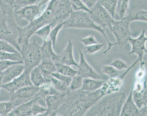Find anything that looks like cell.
<instances>
[{"mask_svg": "<svg viewBox=\"0 0 147 116\" xmlns=\"http://www.w3.org/2000/svg\"><path fill=\"white\" fill-rule=\"evenodd\" d=\"M47 6L53 13L56 24L64 22L72 12L69 0H50Z\"/></svg>", "mask_w": 147, "mask_h": 116, "instance_id": "cell-9", "label": "cell"}, {"mask_svg": "<svg viewBox=\"0 0 147 116\" xmlns=\"http://www.w3.org/2000/svg\"><path fill=\"white\" fill-rule=\"evenodd\" d=\"M130 22L126 16L119 20H114L109 26L111 33L115 37V43H111V49L113 46L118 45L121 48L127 43L128 39L132 37V32L130 29Z\"/></svg>", "mask_w": 147, "mask_h": 116, "instance_id": "cell-6", "label": "cell"}, {"mask_svg": "<svg viewBox=\"0 0 147 116\" xmlns=\"http://www.w3.org/2000/svg\"><path fill=\"white\" fill-rule=\"evenodd\" d=\"M138 63V60H136L133 64L129 66L128 69H126L125 72H123L122 74H120L118 77H114V78H109L108 80L105 81L103 85H102L100 89V92L103 94V96H107V95H110V94H116V93L119 92L122 85H123V80L125 76L127 75V74L130 72V70H131Z\"/></svg>", "mask_w": 147, "mask_h": 116, "instance_id": "cell-10", "label": "cell"}, {"mask_svg": "<svg viewBox=\"0 0 147 116\" xmlns=\"http://www.w3.org/2000/svg\"><path fill=\"white\" fill-rule=\"evenodd\" d=\"M18 105L13 100L0 102V115L7 116Z\"/></svg>", "mask_w": 147, "mask_h": 116, "instance_id": "cell-30", "label": "cell"}, {"mask_svg": "<svg viewBox=\"0 0 147 116\" xmlns=\"http://www.w3.org/2000/svg\"><path fill=\"white\" fill-rule=\"evenodd\" d=\"M29 77L31 84L36 87L40 86L42 83L47 81L44 75L42 74V72H41L38 66H36L30 71Z\"/></svg>", "mask_w": 147, "mask_h": 116, "instance_id": "cell-24", "label": "cell"}, {"mask_svg": "<svg viewBox=\"0 0 147 116\" xmlns=\"http://www.w3.org/2000/svg\"><path fill=\"white\" fill-rule=\"evenodd\" d=\"M103 97L100 90L95 92L82 90L68 91L64 102L57 110L56 116H83Z\"/></svg>", "mask_w": 147, "mask_h": 116, "instance_id": "cell-1", "label": "cell"}, {"mask_svg": "<svg viewBox=\"0 0 147 116\" xmlns=\"http://www.w3.org/2000/svg\"><path fill=\"white\" fill-rule=\"evenodd\" d=\"M55 64V68H56V72L69 77H74L77 75V69H74L73 66H69V65L63 64L61 63L56 62Z\"/></svg>", "mask_w": 147, "mask_h": 116, "instance_id": "cell-26", "label": "cell"}, {"mask_svg": "<svg viewBox=\"0 0 147 116\" xmlns=\"http://www.w3.org/2000/svg\"><path fill=\"white\" fill-rule=\"evenodd\" d=\"M39 88V92H38V96H40L42 99H44L45 96H49V95H54V94H58V93L53 85H52L50 81H46L42 83Z\"/></svg>", "mask_w": 147, "mask_h": 116, "instance_id": "cell-25", "label": "cell"}, {"mask_svg": "<svg viewBox=\"0 0 147 116\" xmlns=\"http://www.w3.org/2000/svg\"><path fill=\"white\" fill-rule=\"evenodd\" d=\"M22 61L20 53H9L6 51H0V61Z\"/></svg>", "mask_w": 147, "mask_h": 116, "instance_id": "cell-35", "label": "cell"}, {"mask_svg": "<svg viewBox=\"0 0 147 116\" xmlns=\"http://www.w3.org/2000/svg\"><path fill=\"white\" fill-rule=\"evenodd\" d=\"M42 58H47L53 61L54 62H58V54L54 51V47L52 45L50 40L44 41L42 45L40 46Z\"/></svg>", "mask_w": 147, "mask_h": 116, "instance_id": "cell-22", "label": "cell"}, {"mask_svg": "<svg viewBox=\"0 0 147 116\" xmlns=\"http://www.w3.org/2000/svg\"><path fill=\"white\" fill-rule=\"evenodd\" d=\"M125 99L124 92L103 96L91 107L86 116H119Z\"/></svg>", "mask_w": 147, "mask_h": 116, "instance_id": "cell-2", "label": "cell"}, {"mask_svg": "<svg viewBox=\"0 0 147 116\" xmlns=\"http://www.w3.org/2000/svg\"><path fill=\"white\" fill-rule=\"evenodd\" d=\"M52 77H55L57 80H60L62 83H65L66 85H67L68 86L71 83V77H69V76H65L63 75H61V74L58 73V72H54V73L52 74Z\"/></svg>", "mask_w": 147, "mask_h": 116, "instance_id": "cell-42", "label": "cell"}, {"mask_svg": "<svg viewBox=\"0 0 147 116\" xmlns=\"http://www.w3.org/2000/svg\"><path fill=\"white\" fill-rule=\"evenodd\" d=\"M24 71H25V67L23 63H18L9 66L1 75L2 83L3 84H5L12 81L15 78L20 76Z\"/></svg>", "mask_w": 147, "mask_h": 116, "instance_id": "cell-17", "label": "cell"}, {"mask_svg": "<svg viewBox=\"0 0 147 116\" xmlns=\"http://www.w3.org/2000/svg\"><path fill=\"white\" fill-rule=\"evenodd\" d=\"M58 62L71 66H78V63L76 61L74 56V43L71 39H69L63 51L58 54Z\"/></svg>", "mask_w": 147, "mask_h": 116, "instance_id": "cell-16", "label": "cell"}, {"mask_svg": "<svg viewBox=\"0 0 147 116\" xmlns=\"http://www.w3.org/2000/svg\"><path fill=\"white\" fill-rule=\"evenodd\" d=\"M2 85H3V83H2V77L0 75V89L2 88Z\"/></svg>", "mask_w": 147, "mask_h": 116, "instance_id": "cell-45", "label": "cell"}, {"mask_svg": "<svg viewBox=\"0 0 147 116\" xmlns=\"http://www.w3.org/2000/svg\"><path fill=\"white\" fill-rule=\"evenodd\" d=\"M80 52V62L78 64L77 69V75L80 76L82 78H93L103 80V77L100 75H99L93 68L92 67L88 61L85 58V54L82 52L81 50Z\"/></svg>", "mask_w": 147, "mask_h": 116, "instance_id": "cell-12", "label": "cell"}, {"mask_svg": "<svg viewBox=\"0 0 147 116\" xmlns=\"http://www.w3.org/2000/svg\"><path fill=\"white\" fill-rule=\"evenodd\" d=\"M0 13V39L13 45L19 52L20 47L18 43V24L14 18L15 12L12 9L1 8Z\"/></svg>", "mask_w": 147, "mask_h": 116, "instance_id": "cell-4", "label": "cell"}, {"mask_svg": "<svg viewBox=\"0 0 147 116\" xmlns=\"http://www.w3.org/2000/svg\"><path fill=\"white\" fill-rule=\"evenodd\" d=\"M1 12H2V9H1V5H0V13H1Z\"/></svg>", "mask_w": 147, "mask_h": 116, "instance_id": "cell-47", "label": "cell"}, {"mask_svg": "<svg viewBox=\"0 0 147 116\" xmlns=\"http://www.w3.org/2000/svg\"><path fill=\"white\" fill-rule=\"evenodd\" d=\"M63 28H79V29L96 30L105 38L108 43V47L104 50L103 54H107L111 50V42L109 39L104 28H101L94 22L90 16L89 13L86 12L72 11L70 16L63 22Z\"/></svg>", "mask_w": 147, "mask_h": 116, "instance_id": "cell-3", "label": "cell"}, {"mask_svg": "<svg viewBox=\"0 0 147 116\" xmlns=\"http://www.w3.org/2000/svg\"><path fill=\"white\" fill-rule=\"evenodd\" d=\"M130 23L133 21H147V11L146 9H140L136 11L132 12L129 15L126 16Z\"/></svg>", "mask_w": 147, "mask_h": 116, "instance_id": "cell-28", "label": "cell"}, {"mask_svg": "<svg viewBox=\"0 0 147 116\" xmlns=\"http://www.w3.org/2000/svg\"><path fill=\"white\" fill-rule=\"evenodd\" d=\"M110 65L114 66L115 69H117L119 71L127 69L129 67L128 64H127V63L125 62L124 60L121 59V58H116V59L113 60L111 62V64H110Z\"/></svg>", "mask_w": 147, "mask_h": 116, "instance_id": "cell-40", "label": "cell"}, {"mask_svg": "<svg viewBox=\"0 0 147 116\" xmlns=\"http://www.w3.org/2000/svg\"><path fill=\"white\" fill-rule=\"evenodd\" d=\"M39 88L31 85L17 90L10 95V100L14 101L18 105L27 102L38 96Z\"/></svg>", "mask_w": 147, "mask_h": 116, "instance_id": "cell-14", "label": "cell"}, {"mask_svg": "<svg viewBox=\"0 0 147 116\" xmlns=\"http://www.w3.org/2000/svg\"><path fill=\"white\" fill-rule=\"evenodd\" d=\"M45 8L44 7L34 3L31 5H24L18 8L15 11V13L18 16L19 18L24 19L30 23L39 17L41 13H42Z\"/></svg>", "mask_w": 147, "mask_h": 116, "instance_id": "cell-13", "label": "cell"}, {"mask_svg": "<svg viewBox=\"0 0 147 116\" xmlns=\"http://www.w3.org/2000/svg\"><path fill=\"white\" fill-rule=\"evenodd\" d=\"M0 116H2V115H0ZM7 116H9V115H7Z\"/></svg>", "mask_w": 147, "mask_h": 116, "instance_id": "cell-48", "label": "cell"}, {"mask_svg": "<svg viewBox=\"0 0 147 116\" xmlns=\"http://www.w3.org/2000/svg\"><path fill=\"white\" fill-rule=\"evenodd\" d=\"M129 3H130V0H117L115 16L117 15L119 19L123 18L125 16H126V13L129 8Z\"/></svg>", "mask_w": 147, "mask_h": 116, "instance_id": "cell-27", "label": "cell"}, {"mask_svg": "<svg viewBox=\"0 0 147 116\" xmlns=\"http://www.w3.org/2000/svg\"><path fill=\"white\" fill-rule=\"evenodd\" d=\"M102 72L103 74H105L106 75L108 76L109 78H114V77H117L120 75V72L119 70L112 66L111 65L108 64L105 65L102 67Z\"/></svg>", "mask_w": 147, "mask_h": 116, "instance_id": "cell-37", "label": "cell"}, {"mask_svg": "<svg viewBox=\"0 0 147 116\" xmlns=\"http://www.w3.org/2000/svg\"><path fill=\"white\" fill-rule=\"evenodd\" d=\"M82 1L85 3V5H86L89 9H90V8H92L94 5L97 3L98 0H82Z\"/></svg>", "mask_w": 147, "mask_h": 116, "instance_id": "cell-43", "label": "cell"}, {"mask_svg": "<svg viewBox=\"0 0 147 116\" xmlns=\"http://www.w3.org/2000/svg\"><path fill=\"white\" fill-rule=\"evenodd\" d=\"M104 45L101 44V43H97V44H94L92 45L86 46L84 50V54H88V55H92L95 54L98 52L100 51L102 48L103 47Z\"/></svg>", "mask_w": 147, "mask_h": 116, "instance_id": "cell-38", "label": "cell"}, {"mask_svg": "<svg viewBox=\"0 0 147 116\" xmlns=\"http://www.w3.org/2000/svg\"><path fill=\"white\" fill-rule=\"evenodd\" d=\"M132 98L136 104V107L138 109H141L143 107H146L147 101V92L146 86L144 87L141 91H136V90L132 89Z\"/></svg>", "mask_w": 147, "mask_h": 116, "instance_id": "cell-23", "label": "cell"}, {"mask_svg": "<svg viewBox=\"0 0 147 116\" xmlns=\"http://www.w3.org/2000/svg\"><path fill=\"white\" fill-rule=\"evenodd\" d=\"M98 2L112 16L113 18H115V10L117 0H98Z\"/></svg>", "mask_w": 147, "mask_h": 116, "instance_id": "cell-29", "label": "cell"}, {"mask_svg": "<svg viewBox=\"0 0 147 116\" xmlns=\"http://www.w3.org/2000/svg\"><path fill=\"white\" fill-rule=\"evenodd\" d=\"M83 83V78L79 75H75L71 77V80L69 85L68 91H76L80 90Z\"/></svg>", "mask_w": 147, "mask_h": 116, "instance_id": "cell-34", "label": "cell"}, {"mask_svg": "<svg viewBox=\"0 0 147 116\" xmlns=\"http://www.w3.org/2000/svg\"><path fill=\"white\" fill-rule=\"evenodd\" d=\"M139 113L140 109L136 107V104L133 102L132 92L130 91L122 104L119 116H138Z\"/></svg>", "mask_w": 147, "mask_h": 116, "instance_id": "cell-18", "label": "cell"}, {"mask_svg": "<svg viewBox=\"0 0 147 116\" xmlns=\"http://www.w3.org/2000/svg\"><path fill=\"white\" fill-rule=\"evenodd\" d=\"M38 67L42 72L47 81H50L52 77V74L56 72L55 64L53 61L47 58H42Z\"/></svg>", "mask_w": 147, "mask_h": 116, "instance_id": "cell-20", "label": "cell"}, {"mask_svg": "<svg viewBox=\"0 0 147 116\" xmlns=\"http://www.w3.org/2000/svg\"><path fill=\"white\" fill-rule=\"evenodd\" d=\"M50 83H52V85H53L55 89L58 91L60 94H66L68 92V88L69 86L66 85L65 83H62L60 80H57L56 78L53 77H51L50 78Z\"/></svg>", "mask_w": 147, "mask_h": 116, "instance_id": "cell-36", "label": "cell"}, {"mask_svg": "<svg viewBox=\"0 0 147 116\" xmlns=\"http://www.w3.org/2000/svg\"><path fill=\"white\" fill-rule=\"evenodd\" d=\"M53 26V24H47V25L43 26L42 27H41L40 28H39L35 32L34 35H36L39 37H40L43 39V41L50 40L49 37H50V33Z\"/></svg>", "mask_w": 147, "mask_h": 116, "instance_id": "cell-33", "label": "cell"}, {"mask_svg": "<svg viewBox=\"0 0 147 116\" xmlns=\"http://www.w3.org/2000/svg\"><path fill=\"white\" fill-rule=\"evenodd\" d=\"M20 54L25 70L29 72L31 69L38 66L42 60L40 45L36 43V39H34L31 43L20 45Z\"/></svg>", "mask_w": 147, "mask_h": 116, "instance_id": "cell-5", "label": "cell"}, {"mask_svg": "<svg viewBox=\"0 0 147 116\" xmlns=\"http://www.w3.org/2000/svg\"><path fill=\"white\" fill-rule=\"evenodd\" d=\"M72 11L74 12H86L89 13L90 9L85 5L82 0H69Z\"/></svg>", "mask_w": 147, "mask_h": 116, "instance_id": "cell-32", "label": "cell"}, {"mask_svg": "<svg viewBox=\"0 0 147 116\" xmlns=\"http://www.w3.org/2000/svg\"><path fill=\"white\" fill-rule=\"evenodd\" d=\"M81 43H82L86 47V46L92 45L94 44H97L98 41L96 39V37L93 36V35H89L88 37H83L82 39H80Z\"/></svg>", "mask_w": 147, "mask_h": 116, "instance_id": "cell-41", "label": "cell"}, {"mask_svg": "<svg viewBox=\"0 0 147 116\" xmlns=\"http://www.w3.org/2000/svg\"><path fill=\"white\" fill-rule=\"evenodd\" d=\"M106 80L93 78H83L82 91L85 92H95L100 89Z\"/></svg>", "mask_w": 147, "mask_h": 116, "instance_id": "cell-21", "label": "cell"}, {"mask_svg": "<svg viewBox=\"0 0 147 116\" xmlns=\"http://www.w3.org/2000/svg\"><path fill=\"white\" fill-rule=\"evenodd\" d=\"M66 96V94H54L45 96L44 99L47 105V110L50 111H57L64 102Z\"/></svg>", "mask_w": 147, "mask_h": 116, "instance_id": "cell-19", "label": "cell"}, {"mask_svg": "<svg viewBox=\"0 0 147 116\" xmlns=\"http://www.w3.org/2000/svg\"><path fill=\"white\" fill-rule=\"evenodd\" d=\"M31 85L32 84L30 80L29 72L25 70L20 76L15 78L13 80L3 84L2 88L7 91L9 94H11L20 88Z\"/></svg>", "mask_w": 147, "mask_h": 116, "instance_id": "cell-15", "label": "cell"}, {"mask_svg": "<svg viewBox=\"0 0 147 116\" xmlns=\"http://www.w3.org/2000/svg\"><path fill=\"white\" fill-rule=\"evenodd\" d=\"M42 98L37 96L27 102L20 104L13 109L9 116H34L42 114L47 111V108L39 103Z\"/></svg>", "mask_w": 147, "mask_h": 116, "instance_id": "cell-7", "label": "cell"}, {"mask_svg": "<svg viewBox=\"0 0 147 116\" xmlns=\"http://www.w3.org/2000/svg\"><path fill=\"white\" fill-rule=\"evenodd\" d=\"M146 41L147 37L146 35V29H144L139 36L135 38L131 37L127 42L131 45V50L128 54L129 55L135 54L138 56V62L140 63V68H144L145 66V62L143 60V57L147 52Z\"/></svg>", "mask_w": 147, "mask_h": 116, "instance_id": "cell-8", "label": "cell"}, {"mask_svg": "<svg viewBox=\"0 0 147 116\" xmlns=\"http://www.w3.org/2000/svg\"><path fill=\"white\" fill-rule=\"evenodd\" d=\"M46 112H47V111H46ZM46 112H45V113H42V114L37 115H34V116H46V114H47V113H46Z\"/></svg>", "mask_w": 147, "mask_h": 116, "instance_id": "cell-46", "label": "cell"}, {"mask_svg": "<svg viewBox=\"0 0 147 116\" xmlns=\"http://www.w3.org/2000/svg\"><path fill=\"white\" fill-rule=\"evenodd\" d=\"M50 2V0H36V2H35V3L40 5V6L42 7H45Z\"/></svg>", "mask_w": 147, "mask_h": 116, "instance_id": "cell-44", "label": "cell"}, {"mask_svg": "<svg viewBox=\"0 0 147 116\" xmlns=\"http://www.w3.org/2000/svg\"><path fill=\"white\" fill-rule=\"evenodd\" d=\"M0 51H6L9 53H20L13 45L7 41L0 39Z\"/></svg>", "mask_w": 147, "mask_h": 116, "instance_id": "cell-39", "label": "cell"}, {"mask_svg": "<svg viewBox=\"0 0 147 116\" xmlns=\"http://www.w3.org/2000/svg\"><path fill=\"white\" fill-rule=\"evenodd\" d=\"M88 13L94 22L103 28H109L110 24L115 20L98 2L90 9Z\"/></svg>", "mask_w": 147, "mask_h": 116, "instance_id": "cell-11", "label": "cell"}, {"mask_svg": "<svg viewBox=\"0 0 147 116\" xmlns=\"http://www.w3.org/2000/svg\"><path fill=\"white\" fill-rule=\"evenodd\" d=\"M63 25H64L63 22H61L55 24V25L53 26V28H52L51 31H50V33L49 39H50V42L52 43V45H53V47H55L58 35H59V32L61 31V30L63 28Z\"/></svg>", "mask_w": 147, "mask_h": 116, "instance_id": "cell-31", "label": "cell"}]
</instances>
